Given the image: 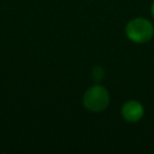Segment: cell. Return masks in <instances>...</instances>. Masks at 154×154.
Returning a JSON list of instances; mask_svg holds the SVG:
<instances>
[{
	"label": "cell",
	"mask_w": 154,
	"mask_h": 154,
	"mask_svg": "<svg viewBox=\"0 0 154 154\" xmlns=\"http://www.w3.org/2000/svg\"><path fill=\"white\" fill-rule=\"evenodd\" d=\"M126 34L133 42L145 43L153 37L154 29L149 20L145 18H135L127 24Z\"/></svg>",
	"instance_id": "cell-1"
},
{
	"label": "cell",
	"mask_w": 154,
	"mask_h": 154,
	"mask_svg": "<svg viewBox=\"0 0 154 154\" xmlns=\"http://www.w3.org/2000/svg\"><path fill=\"white\" fill-rule=\"evenodd\" d=\"M109 92L101 86L91 87L84 95V106L92 112L103 111L109 105Z\"/></svg>",
	"instance_id": "cell-2"
},
{
	"label": "cell",
	"mask_w": 154,
	"mask_h": 154,
	"mask_svg": "<svg viewBox=\"0 0 154 154\" xmlns=\"http://www.w3.org/2000/svg\"><path fill=\"white\" fill-rule=\"evenodd\" d=\"M122 115L127 122H137L143 116V107L136 100H129L122 106Z\"/></svg>",
	"instance_id": "cell-3"
},
{
	"label": "cell",
	"mask_w": 154,
	"mask_h": 154,
	"mask_svg": "<svg viewBox=\"0 0 154 154\" xmlns=\"http://www.w3.org/2000/svg\"><path fill=\"white\" fill-rule=\"evenodd\" d=\"M92 76L96 82H100L101 79H103V76H105V73H103V70L99 66L93 69L92 71Z\"/></svg>",
	"instance_id": "cell-4"
},
{
	"label": "cell",
	"mask_w": 154,
	"mask_h": 154,
	"mask_svg": "<svg viewBox=\"0 0 154 154\" xmlns=\"http://www.w3.org/2000/svg\"><path fill=\"white\" fill-rule=\"evenodd\" d=\"M151 13H152V16L154 18V2L152 3V7H151Z\"/></svg>",
	"instance_id": "cell-5"
}]
</instances>
